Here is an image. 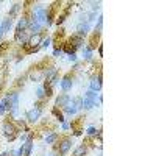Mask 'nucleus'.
I'll list each match as a JSON object with an SVG mask.
<instances>
[{"mask_svg": "<svg viewBox=\"0 0 156 156\" xmlns=\"http://www.w3.org/2000/svg\"><path fill=\"white\" fill-rule=\"evenodd\" d=\"M44 41V34L42 33H36V34H31L28 37V41L23 44V50L25 53H36V51L41 48V44Z\"/></svg>", "mask_w": 156, "mask_h": 156, "instance_id": "nucleus-1", "label": "nucleus"}, {"mask_svg": "<svg viewBox=\"0 0 156 156\" xmlns=\"http://www.w3.org/2000/svg\"><path fill=\"white\" fill-rule=\"evenodd\" d=\"M17 133H19V128L12 122H5L3 123V134L8 140H14L17 137Z\"/></svg>", "mask_w": 156, "mask_h": 156, "instance_id": "nucleus-2", "label": "nucleus"}, {"mask_svg": "<svg viewBox=\"0 0 156 156\" xmlns=\"http://www.w3.org/2000/svg\"><path fill=\"white\" fill-rule=\"evenodd\" d=\"M6 98H8L9 103H11V109H9L11 115L16 117V115H17V106H19V94H17V92H11V94L6 95Z\"/></svg>", "mask_w": 156, "mask_h": 156, "instance_id": "nucleus-3", "label": "nucleus"}, {"mask_svg": "<svg viewBox=\"0 0 156 156\" xmlns=\"http://www.w3.org/2000/svg\"><path fill=\"white\" fill-rule=\"evenodd\" d=\"M70 147H72V139H70V137H64L59 144L55 147V150H56L58 153H61V154H66V153L70 150Z\"/></svg>", "mask_w": 156, "mask_h": 156, "instance_id": "nucleus-4", "label": "nucleus"}, {"mask_svg": "<svg viewBox=\"0 0 156 156\" xmlns=\"http://www.w3.org/2000/svg\"><path fill=\"white\" fill-rule=\"evenodd\" d=\"M41 112H42V106L39 105H34V108L33 109H30L28 112H27V119H28V122H37V119H39V115H41Z\"/></svg>", "mask_w": 156, "mask_h": 156, "instance_id": "nucleus-5", "label": "nucleus"}, {"mask_svg": "<svg viewBox=\"0 0 156 156\" xmlns=\"http://www.w3.org/2000/svg\"><path fill=\"white\" fill-rule=\"evenodd\" d=\"M59 84H61V89L64 90V92H69V90L72 89V86H73V81H72V76L67 73V75H64L62 76V80L59 81Z\"/></svg>", "mask_w": 156, "mask_h": 156, "instance_id": "nucleus-6", "label": "nucleus"}, {"mask_svg": "<svg viewBox=\"0 0 156 156\" xmlns=\"http://www.w3.org/2000/svg\"><path fill=\"white\" fill-rule=\"evenodd\" d=\"M70 100H72V98H70L69 94H61V95L56 98V106H55V108H62V109H64V108H66L69 103H70Z\"/></svg>", "mask_w": 156, "mask_h": 156, "instance_id": "nucleus-7", "label": "nucleus"}, {"mask_svg": "<svg viewBox=\"0 0 156 156\" xmlns=\"http://www.w3.org/2000/svg\"><path fill=\"white\" fill-rule=\"evenodd\" d=\"M89 87H90L92 92H98V90L101 89V73H98V76H94L92 80H90Z\"/></svg>", "mask_w": 156, "mask_h": 156, "instance_id": "nucleus-8", "label": "nucleus"}, {"mask_svg": "<svg viewBox=\"0 0 156 156\" xmlns=\"http://www.w3.org/2000/svg\"><path fill=\"white\" fill-rule=\"evenodd\" d=\"M76 31H78V36L83 37L89 33V23L87 22H80L78 23V27H76Z\"/></svg>", "mask_w": 156, "mask_h": 156, "instance_id": "nucleus-9", "label": "nucleus"}, {"mask_svg": "<svg viewBox=\"0 0 156 156\" xmlns=\"http://www.w3.org/2000/svg\"><path fill=\"white\" fill-rule=\"evenodd\" d=\"M27 28H28V19H27V17H22V19L17 22V27H16V31H14V33L27 31Z\"/></svg>", "mask_w": 156, "mask_h": 156, "instance_id": "nucleus-10", "label": "nucleus"}, {"mask_svg": "<svg viewBox=\"0 0 156 156\" xmlns=\"http://www.w3.org/2000/svg\"><path fill=\"white\" fill-rule=\"evenodd\" d=\"M69 42H70V44H72V45H73V47L78 50L80 47H83V44H84V39H83V37H80V36L76 34V36H72V37L69 39Z\"/></svg>", "mask_w": 156, "mask_h": 156, "instance_id": "nucleus-11", "label": "nucleus"}, {"mask_svg": "<svg viewBox=\"0 0 156 156\" xmlns=\"http://www.w3.org/2000/svg\"><path fill=\"white\" fill-rule=\"evenodd\" d=\"M86 153H87V147L83 144V145H78V147L75 148L73 156H86Z\"/></svg>", "mask_w": 156, "mask_h": 156, "instance_id": "nucleus-12", "label": "nucleus"}, {"mask_svg": "<svg viewBox=\"0 0 156 156\" xmlns=\"http://www.w3.org/2000/svg\"><path fill=\"white\" fill-rule=\"evenodd\" d=\"M11 25H12V19H11V17H6L3 23H0V27H2V33H6V31H9Z\"/></svg>", "mask_w": 156, "mask_h": 156, "instance_id": "nucleus-13", "label": "nucleus"}, {"mask_svg": "<svg viewBox=\"0 0 156 156\" xmlns=\"http://www.w3.org/2000/svg\"><path fill=\"white\" fill-rule=\"evenodd\" d=\"M94 106H95V101H94V100L83 98V109H92Z\"/></svg>", "mask_w": 156, "mask_h": 156, "instance_id": "nucleus-14", "label": "nucleus"}, {"mask_svg": "<svg viewBox=\"0 0 156 156\" xmlns=\"http://www.w3.org/2000/svg\"><path fill=\"white\" fill-rule=\"evenodd\" d=\"M76 108L72 105V100H70V103H69V105L66 106V108H64V112H66V114H70V115H73V114H76Z\"/></svg>", "mask_w": 156, "mask_h": 156, "instance_id": "nucleus-15", "label": "nucleus"}, {"mask_svg": "<svg viewBox=\"0 0 156 156\" xmlns=\"http://www.w3.org/2000/svg\"><path fill=\"white\" fill-rule=\"evenodd\" d=\"M83 55H84V59H90V58H92V48H90V47H83Z\"/></svg>", "mask_w": 156, "mask_h": 156, "instance_id": "nucleus-16", "label": "nucleus"}, {"mask_svg": "<svg viewBox=\"0 0 156 156\" xmlns=\"http://www.w3.org/2000/svg\"><path fill=\"white\" fill-rule=\"evenodd\" d=\"M86 133H87V136H97V134H100V129H97L95 126H89Z\"/></svg>", "mask_w": 156, "mask_h": 156, "instance_id": "nucleus-17", "label": "nucleus"}, {"mask_svg": "<svg viewBox=\"0 0 156 156\" xmlns=\"http://www.w3.org/2000/svg\"><path fill=\"white\" fill-rule=\"evenodd\" d=\"M97 92H92V90H87V92L84 94V98H89V100H94V101H97Z\"/></svg>", "mask_w": 156, "mask_h": 156, "instance_id": "nucleus-18", "label": "nucleus"}, {"mask_svg": "<svg viewBox=\"0 0 156 156\" xmlns=\"http://www.w3.org/2000/svg\"><path fill=\"white\" fill-rule=\"evenodd\" d=\"M56 139H58V133H51L50 136L45 137V142H47V144H53Z\"/></svg>", "mask_w": 156, "mask_h": 156, "instance_id": "nucleus-19", "label": "nucleus"}, {"mask_svg": "<svg viewBox=\"0 0 156 156\" xmlns=\"http://www.w3.org/2000/svg\"><path fill=\"white\" fill-rule=\"evenodd\" d=\"M51 114H53V115H56V119L59 120V122H64V115L58 111V108H53V109H51Z\"/></svg>", "mask_w": 156, "mask_h": 156, "instance_id": "nucleus-20", "label": "nucleus"}, {"mask_svg": "<svg viewBox=\"0 0 156 156\" xmlns=\"http://www.w3.org/2000/svg\"><path fill=\"white\" fill-rule=\"evenodd\" d=\"M36 97H37L39 100L45 97V90H44V87H42V86H39V87H37V90H36Z\"/></svg>", "mask_w": 156, "mask_h": 156, "instance_id": "nucleus-21", "label": "nucleus"}, {"mask_svg": "<svg viewBox=\"0 0 156 156\" xmlns=\"http://www.w3.org/2000/svg\"><path fill=\"white\" fill-rule=\"evenodd\" d=\"M50 42H51V39H50V37H47V39H44V41H42V44H41V47H44V48H47V47L50 45Z\"/></svg>", "mask_w": 156, "mask_h": 156, "instance_id": "nucleus-22", "label": "nucleus"}, {"mask_svg": "<svg viewBox=\"0 0 156 156\" xmlns=\"http://www.w3.org/2000/svg\"><path fill=\"white\" fill-rule=\"evenodd\" d=\"M5 111H6V108H5V103H3V101H0V115L5 114Z\"/></svg>", "mask_w": 156, "mask_h": 156, "instance_id": "nucleus-23", "label": "nucleus"}, {"mask_svg": "<svg viewBox=\"0 0 156 156\" xmlns=\"http://www.w3.org/2000/svg\"><path fill=\"white\" fill-rule=\"evenodd\" d=\"M69 61L75 62V61H76V55H75V53H73V55H69Z\"/></svg>", "mask_w": 156, "mask_h": 156, "instance_id": "nucleus-24", "label": "nucleus"}, {"mask_svg": "<svg viewBox=\"0 0 156 156\" xmlns=\"http://www.w3.org/2000/svg\"><path fill=\"white\" fill-rule=\"evenodd\" d=\"M61 51H62V50H61V47H59V48H55V51H53V55H55V56H58V55L61 53Z\"/></svg>", "mask_w": 156, "mask_h": 156, "instance_id": "nucleus-25", "label": "nucleus"}, {"mask_svg": "<svg viewBox=\"0 0 156 156\" xmlns=\"http://www.w3.org/2000/svg\"><path fill=\"white\" fill-rule=\"evenodd\" d=\"M98 55L103 56V45H98Z\"/></svg>", "mask_w": 156, "mask_h": 156, "instance_id": "nucleus-26", "label": "nucleus"}, {"mask_svg": "<svg viewBox=\"0 0 156 156\" xmlns=\"http://www.w3.org/2000/svg\"><path fill=\"white\" fill-rule=\"evenodd\" d=\"M20 140H22V142L27 140V134H22V136H20Z\"/></svg>", "mask_w": 156, "mask_h": 156, "instance_id": "nucleus-27", "label": "nucleus"}, {"mask_svg": "<svg viewBox=\"0 0 156 156\" xmlns=\"http://www.w3.org/2000/svg\"><path fill=\"white\" fill-rule=\"evenodd\" d=\"M2 36H3V33H2V27H0V39H2Z\"/></svg>", "mask_w": 156, "mask_h": 156, "instance_id": "nucleus-28", "label": "nucleus"}, {"mask_svg": "<svg viewBox=\"0 0 156 156\" xmlns=\"http://www.w3.org/2000/svg\"><path fill=\"white\" fill-rule=\"evenodd\" d=\"M50 156H56V153H51V154H50Z\"/></svg>", "mask_w": 156, "mask_h": 156, "instance_id": "nucleus-29", "label": "nucleus"}]
</instances>
